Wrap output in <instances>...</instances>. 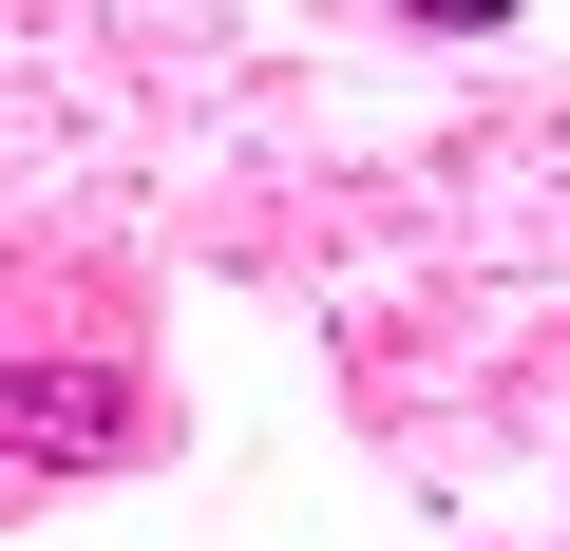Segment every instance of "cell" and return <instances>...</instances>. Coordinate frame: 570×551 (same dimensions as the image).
Instances as JSON below:
<instances>
[{"label": "cell", "mask_w": 570, "mask_h": 551, "mask_svg": "<svg viewBox=\"0 0 570 551\" xmlns=\"http://www.w3.org/2000/svg\"><path fill=\"white\" fill-rule=\"evenodd\" d=\"M0 419H20V456H134V381H115V362H58V381H0Z\"/></svg>", "instance_id": "cell-1"}]
</instances>
